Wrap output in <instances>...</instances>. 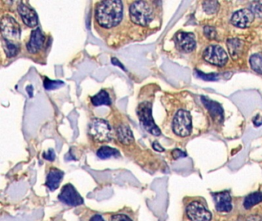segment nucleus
<instances>
[{
  "instance_id": "31",
  "label": "nucleus",
  "mask_w": 262,
  "mask_h": 221,
  "mask_svg": "<svg viewBox=\"0 0 262 221\" xmlns=\"http://www.w3.org/2000/svg\"><path fill=\"white\" fill-rule=\"evenodd\" d=\"M172 156H173L174 159L176 160V159L181 158V157H186L187 155L185 152L181 151L180 149H175L172 152Z\"/></svg>"
},
{
  "instance_id": "1",
  "label": "nucleus",
  "mask_w": 262,
  "mask_h": 221,
  "mask_svg": "<svg viewBox=\"0 0 262 221\" xmlns=\"http://www.w3.org/2000/svg\"><path fill=\"white\" fill-rule=\"evenodd\" d=\"M95 17L99 25L110 29L121 22L123 17V3L119 0H108L97 3Z\"/></svg>"
},
{
  "instance_id": "25",
  "label": "nucleus",
  "mask_w": 262,
  "mask_h": 221,
  "mask_svg": "<svg viewBox=\"0 0 262 221\" xmlns=\"http://www.w3.org/2000/svg\"><path fill=\"white\" fill-rule=\"evenodd\" d=\"M45 88L47 90H54L57 89L61 86L64 85V82L60 80H51L48 78H45L44 82H43Z\"/></svg>"
},
{
  "instance_id": "18",
  "label": "nucleus",
  "mask_w": 262,
  "mask_h": 221,
  "mask_svg": "<svg viewBox=\"0 0 262 221\" xmlns=\"http://www.w3.org/2000/svg\"><path fill=\"white\" fill-rule=\"evenodd\" d=\"M91 102L93 106L95 107L102 106H110L112 105L109 94L105 90H102L95 96L92 97Z\"/></svg>"
},
{
  "instance_id": "10",
  "label": "nucleus",
  "mask_w": 262,
  "mask_h": 221,
  "mask_svg": "<svg viewBox=\"0 0 262 221\" xmlns=\"http://www.w3.org/2000/svg\"><path fill=\"white\" fill-rule=\"evenodd\" d=\"M255 15L251 9H244L234 13L231 19V22L235 26L238 28H247L254 21Z\"/></svg>"
},
{
  "instance_id": "14",
  "label": "nucleus",
  "mask_w": 262,
  "mask_h": 221,
  "mask_svg": "<svg viewBox=\"0 0 262 221\" xmlns=\"http://www.w3.org/2000/svg\"><path fill=\"white\" fill-rule=\"evenodd\" d=\"M216 210L220 212H230L232 210V197L228 191L216 193L214 195Z\"/></svg>"
},
{
  "instance_id": "5",
  "label": "nucleus",
  "mask_w": 262,
  "mask_h": 221,
  "mask_svg": "<svg viewBox=\"0 0 262 221\" xmlns=\"http://www.w3.org/2000/svg\"><path fill=\"white\" fill-rule=\"evenodd\" d=\"M172 129L175 134L180 137H187L190 135L192 129L191 116L190 113L187 110H178L172 122Z\"/></svg>"
},
{
  "instance_id": "7",
  "label": "nucleus",
  "mask_w": 262,
  "mask_h": 221,
  "mask_svg": "<svg viewBox=\"0 0 262 221\" xmlns=\"http://www.w3.org/2000/svg\"><path fill=\"white\" fill-rule=\"evenodd\" d=\"M59 200L66 205L77 207L83 203L84 200L73 185L67 184L63 187L59 195Z\"/></svg>"
},
{
  "instance_id": "17",
  "label": "nucleus",
  "mask_w": 262,
  "mask_h": 221,
  "mask_svg": "<svg viewBox=\"0 0 262 221\" xmlns=\"http://www.w3.org/2000/svg\"><path fill=\"white\" fill-rule=\"evenodd\" d=\"M116 134L119 141L123 145H131L134 141L133 134L130 128L125 125H121L116 129Z\"/></svg>"
},
{
  "instance_id": "3",
  "label": "nucleus",
  "mask_w": 262,
  "mask_h": 221,
  "mask_svg": "<svg viewBox=\"0 0 262 221\" xmlns=\"http://www.w3.org/2000/svg\"><path fill=\"white\" fill-rule=\"evenodd\" d=\"M152 103L148 102H143L138 106L136 113L144 129L152 135L159 136L161 134V131L159 127L155 125L152 118Z\"/></svg>"
},
{
  "instance_id": "4",
  "label": "nucleus",
  "mask_w": 262,
  "mask_h": 221,
  "mask_svg": "<svg viewBox=\"0 0 262 221\" xmlns=\"http://www.w3.org/2000/svg\"><path fill=\"white\" fill-rule=\"evenodd\" d=\"M89 135L97 142H109L112 140V129L107 121L94 118L89 127Z\"/></svg>"
},
{
  "instance_id": "30",
  "label": "nucleus",
  "mask_w": 262,
  "mask_h": 221,
  "mask_svg": "<svg viewBox=\"0 0 262 221\" xmlns=\"http://www.w3.org/2000/svg\"><path fill=\"white\" fill-rule=\"evenodd\" d=\"M43 157H44L45 159L48 160V161H54V159H55V152H54V150H52V149H49L48 152L44 153Z\"/></svg>"
},
{
  "instance_id": "15",
  "label": "nucleus",
  "mask_w": 262,
  "mask_h": 221,
  "mask_svg": "<svg viewBox=\"0 0 262 221\" xmlns=\"http://www.w3.org/2000/svg\"><path fill=\"white\" fill-rule=\"evenodd\" d=\"M202 102L204 106L209 110L211 116L218 121H222L224 119V110L219 104L209 99V98L202 97Z\"/></svg>"
},
{
  "instance_id": "2",
  "label": "nucleus",
  "mask_w": 262,
  "mask_h": 221,
  "mask_svg": "<svg viewBox=\"0 0 262 221\" xmlns=\"http://www.w3.org/2000/svg\"><path fill=\"white\" fill-rule=\"evenodd\" d=\"M129 16L133 23L140 26H148L154 19V9L148 1L133 2L129 8Z\"/></svg>"
},
{
  "instance_id": "6",
  "label": "nucleus",
  "mask_w": 262,
  "mask_h": 221,
  "mask_svg": "<svg viewBox=\"0 0 262 221\" xmlns=\"http://www.w3.org/2000/svg\"><path fill=\"white\" fill-rule=\"evenodd\" d=\"M1 29L4 39L9 41L20 40V26L18 22L9 16H5L1 20Z\"/></svg>"
},
{
  "instance_id": "8",
  "label": "nucleus",
  "mask_w": 262,
  "mask_h": 221,
  "mask_svg": "<svg viewBox=\"0 0 262 221\" xmlns=\"http://www.w3.org/2000/svg\"><path fill=\"white\" fill-rule=\"evenodd\" d=\"M204 59L211 64L223 66L228 62V55L219 45H210L203 53Z\"/></svg>"
},
{
  "instance_id": "29",
  "label": "nucleus",
  "mask_w": 262,
  "mask_h": 221,
  "mask_svg": "<svg viewBox=\"0 0 262 221\" xmlns=\"http://www.w3.org/2000/svg\"><path fill=\"white\" fill-rule=\"evenodd\" d=\"M111 221H132L129 217L125 214H116L111 218Z\"/></svg>"
},
{
  "instance_id": "21",
  "label": "nucleus",
  "mask_w": 262,
  "mask_h": 221,
  "mask_svg": "<svg viewBox=\"0 0 262 221\" xmlns=\"http://www.w3.org/2000/svg\"><path fill=\"white\" fill-rule=\"evenodd\" d=\"M260 202H262V193H252V194L247 196L245 199H244V208L248 210V209L252 208V207L256 205V204L260 203Z\"/></svg>"
},
{
  "instance_id": "13",
  "label": "nucleus",
  "mask_w": 262,
  "mask_h": 221,
  "mask_svg": "<svg viewBox=\"0 0 262 221\" xmlns=\"http://www.w3.org/2000/svg\"><path fill=\"white\" fill-rule=\"evenodd\" d=\"M176 43L179 48L186 52H192L196 46L194 35L191 32H178L176 36Z\"/></svg>"
},
{
  "instance_id": "9",
  "label": "nucleus",
  "mask_w": 262,
  "mask_h": 221,
  "mask_svg": "<svg viewBox=\"0 0 262 221\" xmlns=\"http://www.w3.org/2000/svg\"><path fill=\"white\" fill-rule=\"evenodd\" d=\"M186 213L188 218L191 221H210L212 219L210 211L200 202L189 203L186 208Z\"/></svg>"
},
{
  "instance_id": "27",
  "label": "nucleus",
  "mask_w": 262,
  "mask_h": 221,
  "mask_svg": "<svg viewBox=\"0 0 262 221\" xmlns=\"http://www.w3.org/2000/svg\"><path fill=\"white\" fill-rule=\"evenodd\" d=\"M204 33H205V36L208 39H209V40H214L216 36H217V33H216V30L214 29V28L212 26H209V25L204 28Z\"/></svg>"
},
{
  "instance_id": "24",
  "label": "nucleus",
  "mask_w": 262,
  "mask_h": 221,
  "mask_svg": "<svg viewBox=\"0 0 262 221\" xmlns=\"http://www.w3.org/2000/svg\"><path fill=\"white\" fill-rule=\"evenodd\" d=\"M204 11L207 14H214L219 9V3L217 1H205L202 4Z\"/></svg>"
},
{
  "instance_id": "26",
  "label": "nucleus",
  "mask_w": 262,
  "mask_h": 221,
  "mask_svg": "<svg viewBox=\"0 0 262 221\" xmlns=\"http://www.w3.org/2000/svg\"><path fill=\"white\" fill-rule=\"evenodd\" d=\"M251 11L259 18H262V2H255L251 5Z\"/></svg>"
},
{
  "instance_id": "12",
  "label": "nucleus",
  "mask_w": 262,
  "mask_h": 221,
  "mask_svg": "<svg viewBox=\"0 0 262 221\" xmlns=\"http://www.w3.org/2000/svg\"><path fill=\"white\" fill-rule=\"evenodd\" d=\"M18 12L24 23L28 27L33 28L38 24V16L34 9L25 5L24 2H20L18 5Z\"/></svg>"
},
{
  "instance_id": "32",
  "label": "nucleus",
  "mask_w": 262,
  "mask_h": 221,
  "mask_svg": "<svg viewBox=\"0 0 262 221\" xmlns=\"http://www.w3.org/2000/svg\"><path fill=\"white\" fill-rule=\"evenodd\" d=\"M152 146H153L154 149H155V151H157V152H164V148H163V147L161 146L160 144H159V142H157V141H155V142H154L153 145H152Z\"/></svg>"
},
{
  "instance_id": "28",
  "label": "nucleus",
  "mask_w": 262,
  "mask_h": 221,
  "mask_svg": "<svg viewBox=\"0 0 262 221\" xmlns=\"http://www.w3.org/2000/svg\"><path fill=\"white\" fill-rule=\"evenodd\" d=\"M195 72H196V75L201 79H204V80L207 81H214L217 79L218 75L216 74H209V75H205V73H202V71H198V70H195Z\"/></svg>"
},
{
  "instance_id": "33",
  "label": "nucleus",
  "mask_w": 262,
  "mask_h": 221,
  "mask_svg": "<svg viewBox=\"0 0 262 221\" xmlns=\"http://www.w3.org/2000/svg\"><path fill=\"white\" fill-rule=\"evenodd\" d=\"M112 63H113V65H115V66H119L121 69L125 70V67H124V66H122L119 61L118 59H116V58H113V59H112Z\"/></svg>"
},
{
  "instance_id": "11",
  "label": "nucleus",
  "mask_w": 262,
  "mask_h": 221,
  "mask_svg": "<svg viewBox=\"0 0 262 221\" xmlns=\"http://www.w3.org/2000/svg\"><path fill=\"white\" fill-rule=\"evenodd\" d=\"M44 35L40 28L32 31L29 40L26 44V48L30 54H36L43 49L45 45Z\"/></svg>"
},
{
  "instance_id": "23",
  "label": "nucleus",
  "mask_w": 262,
  "mask_h": 221,
  "mask_svg": "<svg viewBox=\"0 0 262 221\" xmlns=\"http://www.w3.org/2000/svg\"><path fill=\"white\" fill-rule=\"evenodd\" d=\"M250 65L254 71L262 74V55L256 54L250 58Z\"/></svg>"
},
{
  "instance_id": "19",
  "label": "nucleus",
  "mask_w": 262,
  "mask_h": 221,
  "mask_svg": "<svg viewBox=\"0 0 262 221\" xmlns=\"http://www.w3.org/2000/svg\"><path fill=\"white\" fill-rule=\"evenodd\" d=\"M228 50L234 59H237L242 52L243 43L238 39H230L227 42Z\"/></svg>"
},
{
  "instance_id": "34",
  "label": "nucleus",
  "mask_w": 262,
  "mask_h": 221,
  "mask_svg": "<svg viewBox=\"0 0 262 221\" xmlns=\"http://www.w3.org/2000/svg\"><path fill=\"white\" fill-rule=\"evenodd\" d=\"M104 221V220L99 214H95L91 218V221Z\"/></svg>"
},
{
  "instance_id": "16",
  "label": "nucleus",
  "mask_w": 262,
  "mask_h": 221,
  "mask_svg": "<svg viewBox=\"0 0 262 221\" xmlns=\"http://www.w3.org/2000/svg\"><path fill=\"white\" fill-rule=\"evenodd\" d=\"M64 173L60 170L53 168L49 171L47 175L46 186L51 191H55L59 187L61 181L63 180Z\"/></svg>"
},
{
  "instance_id": "20",
  "label": "nucleus",
  "mask_w": 262,
  "mask_h": 221,
  "mask_svg": "<svg viewBox=\"0 0 262 221\" xmlns=\"http://www.w3.org/2000/svg\"><path fill=\"white\" fill-rule=\"evenodd\" d=\"M120 155L119 152L116 148L109 146H102L97 151V156L100 159H108L110 157H117Z\"/></svg>"
},
{
  "instance_id": "22",
  "label": "nucleus",
  "mask_w": 262,
  "mask_h": 221,
  "mask_svg": "<svg viewBox=\"0 0 262 221\" xmlns=\"http://www.w3.org/2000/svg\"><path fill=\"white\" fill-rule=\"evenodd\" d=\"M2 48H3L8 57H14L18 54V45H16L15 43H12L11 41H9V40H5L4 38H2Z\"/></svg>"
}]
</instances>
